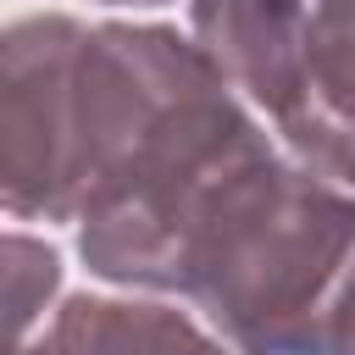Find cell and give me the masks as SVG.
<instances>
[{
    "mask_svg": "<svg viewBox=\"0 0 355 355\" xmlns=\"http://www.w3.org/2000/svg\"><path fill=\"white\" fill-rule=\"evenodd\" d=\"M189 33L222 83L305 166L355 189V133L316 89L311 0H189Z\"/></svg>",
    "mask_w": 355,
    "mask_h": 355,
    "instance_id": "obj_3",
    "label": "cell"
},
{
    "mask_svg": "<svg viewBox=\"0 0 355 355\" xmlns=\"http://www.w3.org/2000/svg\"><path fill=\"white\" fill-rule=\"evenodd\" d=\"M11 355H233L189 305L155 294H67Z\"/></svg>",
    "mask_w": 355,
    "mask_h": 355,
    "instance_id": "obj_4",
    "label": "cell"
},
{
    "mask_svg": "<svg viewBox=\"0 0 355 355\" xmlns=\"http://www.w3.org/2000/svg\"><path fill=\"white\" fill-rule=\"evenodd\" d=\"M311 55L322 105L355 133V0H311Z\"/></svg>",
    "mask_w": 355,
    "mask_h": 355,
    "instance_id": "obj_6",
    "label": "cell"
},
{
    "mask_svg": "<svg viewBox=\"0 0 355 355\" xmlns=\"http://www.w3.org/2000/svg\"><path fill=\"white\" fill-rule=\"evenodd\" d=\"M216 67L166 22L33 11L6 28L0 200L11 222L78 227L139 133Z\"/></svg>",
    "mask_w": 355,
    "mask_h": 355,
    "instance_id": "obj_2",
    "label": "cell"
},
{
    "mask_svg": "<svg viewBox=\"0 0 355 355\" xmlns=\"http://www.w3.org/2000/svg\"><path fill=\"white\" fill-rule=\"evenodd\" d=\"M61 250L22 222L6 227V311H11V349H22L61 305Z\"/></svg>",
    "mask_w": 355,
    "mask_h": 355,
    "instance_id": "obj_5",
    "label": "cell"
},
{
    "mask_svg": "<svg viewBox=\"0 0 355 355\" xmlns=\"http://www.w3.org/2000/svg\"><path fill=\"white\" fill-rule=\"evenodd\" d=\"M72 244L89 277L189 305L233 355H327L355 277V189L216 94L122 166Z\"/></svg>",
    "mask_w": 355,
    "mask_h": 355,
    "instance_id": "obj_1",
    "label": "cell"
},
{
    "mask_svg": "<svg viewBox=\"0 0 355 355\" xmlns=\"http://www.w3.org/2000/svg\"><path fill=\"white\" fill-rule=\"evenodd\" d=\"M94 6H111V11H161L172 0H94Z\"/></svg>",
    "mask_w": 355,
    "mask_h": 355,
    "instance_id": "obj_8",
    "label": "cell"
},
{
    "mask_svg": "<svg viewBox=\"0 0 355 355\" xmlns=\"http://www.w3.org/2000/svg\"><path fill=\"white\" fill-rule=\"evenodd\" d=\"M327 355H355V277L344 283V300L333 311V327H327Z\"/></svg>",
    "mask_w": 355,
    "mask_h": 355,
    "instance_id": "obj_7",
    "label": "cell"
}]
</instances>
